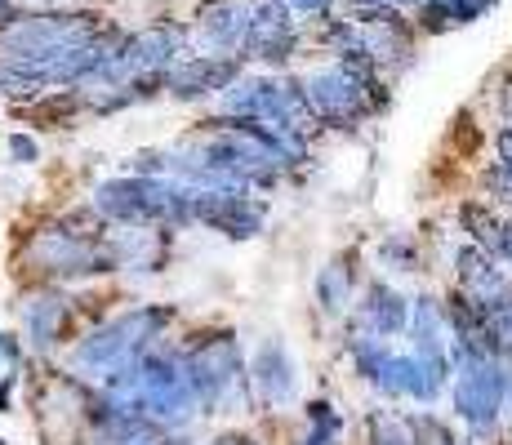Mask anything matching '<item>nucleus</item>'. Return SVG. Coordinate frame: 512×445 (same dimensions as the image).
<instances>
[{
  "mask_svg": "<svg viewBox=\"0 0 512 445\" xmlns=\"http://www.w3.org/2000/svg\"><path fill=\"white\" fill-rule=\"evenodd\" d=\"M459 276H464V290H468V303L481 312H490L495 303L512 299V285L508 276L495 267L486 250H477V245H468L464 254H459Z\"/></svg>",
  "mask_w": 512,
  "mask_h": 445,
  "instance_id": "obj_12",
  "label": "nucleus"
},
{
  "mask_svg": "<svg viewBox=\"0 0 512 445\" xmlns=\"http://www.w3.org/2000/svg\"><path fill=\"white\" fill-rule=\"evenodd\" d=\"M0 445H5V441H0Z\"/></svg>",
  "mask_w": 512,
  "mask_h": 445,
  "instance_id": "obj_24",
  "label": "nucleus"
},
{
  "mask_svg": "<svg viewBox=\"0 0 512 445\" xmlns=\"http://www.w3.org/2000/svg\"><path fill=\"white\" fill-rule=\"evenodd\" d=\"M9 18H18V14H14V5H9V0H0V27H5Z\"/></svg>",
  "mask_w": 512,
  "mask_h": 445,
  "instance_id": "obj_22",
  "label": "nucleus"
},
{
  "mask_svg": "<svg viewBox=\"0 0 512 445\" xmlns=\"http://www.w3.org/2000/svg\"><path fill=\"white\" fill-rule=\"evenodd\" d=\"M187 379L196 388V401L223 410L236 397V383H241V348H236L232 334H214L187 361Z\"/></svg>",
  "mask_w": 512,
  "mask_h": 445,
  "instance_id": "obj_8",
  "label": "nucleus"
},
{
  "mask_svg": "<svg viewBox=\"0 0 512 445\" xmlns=\"http://www.w3.org/2000/svg\"><path fill=\"white\" fill-rule=\"evenodd\" d=\"M201 41L223 54H241L250 45V5H236V0H223V5L205 9L201 14Z\"/></svg>",
  "mask_w": 512,
  "mask_h": 445,
  "instance_id": "obj_13",
  "label": "nucleus"
},
{
  "mask_svg": "<svg viewBox=\"0 0 512 445\" xmlns=\"http://www.w3.org/2000/svg\"><path fill=\"white\" fill-rule=\"evenodd\" d=\"M161 325H165L161 308H139L130 316H116V321H107L103 330H94L90 339L76 348V365H81V370H90V374L112 379V374L139 365V356L147 352V343L156 339V330H161Z\"/></svg>",
  "mask_w": 512,
  "mask_h": 445,
  "instance_id": "obj_3",
  "label": "nucleus"
},
{
  "mask_svg": "<svg viewBox=\"0 0 512 445\" xmlns=\"http://www.w3.org/2000/svg\"><path fill=\"white\" fill-rule=\"evenodd\" d=\"M63 321H67V299H58V294H36L23 308V325H27L32 348H54L58 334H63Z\"/></svg>",
  "mask_w": 512,
  "mask_h": 445,
  "instance_id": "obj_16",
  "label": "nucleus"
},
{
  "mask_svg": "<svg viewBox=\"0 0 512 445\" xmlns=\"http://www.w3.org/2000/svg\"><path fill=\"white\" fill-rule=\"evenodd\" d=\"M299 14H308V18H317V14H326V9L334 5V0H290Z\"/></svg>",
  "mask_w": 512,
  "mask_h": 445,
  "instance_id": "obj_21",
  "label": "nucleus"
},
{
  "mask_svg": "<svg viewBox=\"0 0 512 445\" xmlns=\"http://www.w3.org/2000/svg\"><path fill=\"white\" fill-rule=\"evenodd\" d=\"M223 112H232L236 121H285V125H299L303 94L294 85L272 81V76H250V81L228 85V94H223Z\"/></svg>",
  "mask_w": 512,
  "mask_h": 445,
  "instance_id": "obj_9",
  "label": "nucleus"
},
{
  "mask_svg": "<svg viewBox=\"0 0 512 445\" xmlns=\"http://www.w3.org/2000/svg\"><path fill=\"white\" fill-rule=\"evenodd\" d=\"M410 334H415V361L428 370L432 388L441 392V383L450 374V356H446V316H441L437 299H415Z\"/></svg>",
  "mask_w": 512,
  "mask_h": 445,
  "instance_id": "obj_10",
  "label": "nucleus"
},
{
  "mask_svg": "<svg viewBox=\"0 0 512 445\" xmlns=\"http://www.w3.org/2000/svg\"><path fill=\"white\" fill-rule=\"evenodd\" d=\"M299 94H303V107H312L326 121H357L370 107V76L357 72L352 63H334L312 72L299 85Z\"/></svg>",
  "mask_w": 512,
  "mask_h": 445,
  "instance_id": "obj_5",
  "label": "nucleus"
},
{
  "mask_svg": "<svg viewBox=\"0 0 512 445\" xmlns=\"http://www.w3.org/2000/svg\"><path fill=\"white\" fill-rule=\"evenodd\" d=\"M352 356H357L361 374H366V379L383 392V397H415V401H432V397H437V388H432L428 370H423L415 356L392 352L383 339L357 343V348H352Z\"/></svg>",
  "mask_w": 512,
  "mask_h": 445,
  "instance_id": "obj_7",
  "label": "nucleus"
},
{
  "mask_svg": "<svg viewBox=\"0 0 512 445\" xmlns=\"http://www.w3.org/2000/svg\"><path fill=\"white\" fill-rule=\"evenodd\" d=\"M236 76V58H219V54H201L187 58L183 67H174L170 89L179 98H196V94H214V89H228Z\"/></svg>",
  "mask_w": 512,
  "mask_h": 445,
  "instance_id": "obj_14",
  "label": "nucleus"
},
{
  "mask_svg": "<svg viewBox=\"0 0 512 445\" xmlns=\"http://www.w3.org/2000/svg\"><path fill=\"white\" fill-rule=\"evenodd\" d=\"M317 299H321V308H326V312H339L343 303H348V267H343V263L321 267V276H317Z\"/></svg>",
  "mask_w": 512,
  "mask_h": 445,
  "instance_id": "obj_17",
  "label": "nucleus"
},
{
  "mask_svg": "<svg viewBox=\"0 0 512 445\" xmlns=\"http://www.w3.org/2000/svg\"><path fill=\"white\" fill-rule=\"evenodd\" d=\"M214 445H254L250 437H223V441H214Z\"/></svg>",
  "mask_w": 512,
  "mask_h": 445,
  "instance_id": "obj_23",
  "label": "nucleus"
},
{
  "mask_svg": "<svg viewBox=\"0 0 512 445\" xmlns=\"http://www.w3.org/2000/svg\"><path fill=\"white\" fill-rule=\"evenodd\" d=\"M406 321H410L406 299H401V294H392L388 285H370L366 303H361V325H366L374 339H388V334L406 330Z\"/></svg>",
  "mask_w": 512,
  "mask_h": 445,
  "instance_id": "obj_15",
  "label": "nucleus"
},
{
  "mask_svg": "<svg viewBox=\"0 0 512 445\" xmlns=\"http://www.w3.org/2000/svg\"><path fill=\"white\" fill-rule=\"evenodd\" d=\"M508 401L504 388V365L499 356H464L459 352V374H455V410L464 414L472 428L486 432L499 419Z\"/></svg>",
  "mask_w": 512,
  "mask_h": 445,
  "instance_id": "obj_6",
  "label": "nucleus"
},
{
  "mask_svg": "<svg viewBox=\"0 0 512 445\" xmlns=\"http://www.w3.org/2000/svg\"><path fill=\"white\" fill-rule=\"evenodd\" d=\"M32 81H27V76H18L14 72V67H5V63H0V94H5V98H23V94H32Z\"/></svg>",
  "mask_w": 512,
  "mask_h": 445,
  "instance_id": "obj_19",
  "label": "nucleus"
},
{
  "mask_svg": "<svg viewBox=\"0 0 512 445\" xmlns=\"http://www.w3.org/2000/svg\"><path fill=\"white\" fill-rule=\"evenodd\" d=\"M9 156H14L18 165H32L36 156H41V147H36V138H27V134H9Z\"/></svg>",
  "mask_w": 512,
  "mask_h": 445,
  "instance_id": "obj_20",
  "label": "nucleus"
},
{
  "mask_svg": "<svg viewBox=\"0 0 512 445\" xmlns=\"http://www.w3.org/2000/svg\"><path fill=\"white\" fill-rule=\"evenodd\" d=\"M370 432H374V445H415V432L401 419H392V414H379Z\"/></svg>",
  "mask_w": 512,
  "mask_h": 445,
  "instance_id": "obj_18",
  "label": "nucleus"
},
{
  "mask_svg": "<svg viewBox=\"0 0 512 445\" xmlns=\"http://www.w3.org/2000/svg\"><path fill=\"white\" fill-rule=\"evenodd\" d=\"M250 383H254V392H259L263 405L294 401L299 374H294V361H290V352H285L281 339H263V348L254 352V365H250Z\"/></svg>",
  "mask_w": 512,
  "mask_h": 445,
  "instance_id": "obj_11",
  "label": "nucleus"
},
{
  "mask_svg": "<svg viewBox=\"0 0 512 445\" xmlns=\"http://www.w3.org/2000/svg\"><path fill=\"white\" fill-rule=\"evenodd\" d=\"M98 36V23L90 14H27V18H9L0 27V63L23 67V63H41V58L58 54V49L85 45Z\"/></svg>",
  "mask_w": 512,
  "mask_h": 445,
  "instance_id": "obj_2",
  "label": "nucleus"
},
{
  "mask_svg": "<svg viewBox=\"0 0 512 445\" xmlns=\"http://www.w3.org/2000/svg\"><path fill=\"white\" fill-rule=\"evenodd\" d=\"M94 210L116 223H187L192 219V187L174 178H116L94 192Z\"/></svg>",
  "mask_w": 512,
  "mask_h": 445,
  "instance_id": "obj_1",
  "label": "nucleus"
},
{
  "mask_svg": "<svg viewBox=\"0 0 512 445\" xmlns=\"http://www.w3.org/2000/svg\"><path fill=\"white\" fill-rule=\"evenodd\" d=\"M134 397L147 423H165V428H179L192 419L196 388L187 379V361L179 356H139L134 365Z\"/></svg>",
  "mask_w": 512,
  "mask_h": 445,
  "instance_id": "obj_4",
  "label": "nucleus"
}]
</instances>
